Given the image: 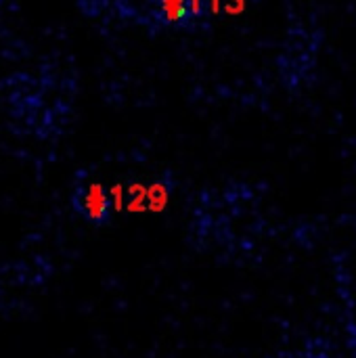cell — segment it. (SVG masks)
I'll return each mask as SVG.
<instances>
[{"label": "cell", "instance_id": "cell-1", "mask_svg": "<svg viewBox=\"0 0 356 358\" xmlns=\"http://www.w3.org/2000/svg\"><path fill=\"white\" fill-rule=\"evenodd\" d=\"M71 206L78 216L94 227H105L111 220L113 203L111 195L101 182H78L71 195Z\"/></svg>", "mask_w": 356, "mask_h": 358}, {"label": "cell", "instance_id": "cell-2", "mask_svg": "<svg viewBox=\"0 0 356 358\" xmlns=\"http://www.w3.org/2000/svg\"><path fill=\"white\" fill-rule=\"evenodd\" d=\"M162 10H164V17L168 23H180L183 19H187L185 0H164Z\"/></svg>", "mask_w": 356, "mask_h": 358}, {"label": "cell", "instance_id": "cell-3", "mask_svg": "<svg viewBox=\"0 0 356 358\" xmlns=\"http://www.w3.org/2000/svg\"><path fill=\"white\" fill-rule=\"evenodd\" d=\"M187 17H199L206 8V0H185Z\"/></svg>", "mask_w": 356, "mask_h": 358}]
</instances>
